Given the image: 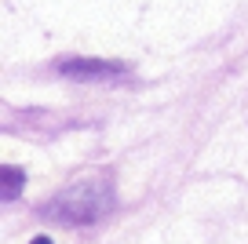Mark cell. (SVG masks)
<instances>
[{
    "label": "cell",
    "mask_w": 248,
    "mask_h": 244,
    "mask_svg": "<svg viewBox=\"0 0 248 244\" xmlns=\"http://www.w3.org/2000/svg\"><path fill=\"white\" fill-rule=\"evenodd\" d=\"M59 73L70 76V80H113V76L128 73V66L109 59H62Z\"/></svg>",
    "instance_id": "cell-2"
},
{
    "label": "cell",
    "mask_w": 248,
    "mask_h": 244,
    "mask_svg": "<svg viewBox=\"0 0 248 244\" xmlns=\"http://www.w3.org/2000/svg\"><path fill=\"white\" fill-rule=\"evenodd\" d=\"M109 208H113V193H109L106 183H80V186H70L66 193H59L44 208V215L55 222H66V226H88V222L102 219Z\"/></svg>",
    "instance_id": "cell-1"
},
{
    "label": "cell",
    "mask_w": 248,
    "mask_h": 244,
    "mask_svg": "<svg viewBox=\"0 0 248 244\" xmlns=\"http://www.w3.org/2000/svg\"><path fill=\"white\" fill-rule=\"evenodd\" d=\"M0 179H4V190H0V193H4V200H15L18 190H22V183H26V175L18 168H4V171H0Z\"/></svg>",
    "instance_id": "cell-3"
},
{
    "label": "cell",
    "mask_w": 248,
    "mask_h": 244,
    "mask_svg": "<svg viewBox=\"0 0 248 244\" xmlns=\"http://www.w3.org/2000/svg\"><path fill=\"white\" fill-rule=\"evenodd\" d=\"M33 244H51V241H47V237H37V241H33Z\"/></svg>",
    "instance_id": "cell-4"
}]
</instances>
